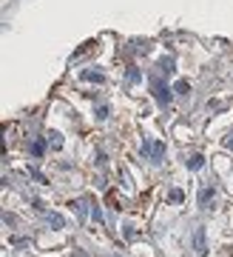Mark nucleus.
Wrapping results in <instances>:
<instances>
[{
	"mask_svg": "<svg viewBox=\"0 0 233 257\" xmlns=\"http://www.w3.org/2000/svg\"><path fill=\"white\" fill-rule=\"evenodd\" d=\"M151 89H154V97H156V100H160L162 106H165V103L170 100V94H168V89H165V86H162V83L156 80V77H154V83H151Z\"/></svg>",
	"mask_w": 233,
	"mask_h": 257,
	"instance_id": "nucleus-1",
	"label": "nucleus"
},
{
	"mask_svg": "<svg viewBox=\"0 0 233 257\" xmlns=\"http://www.w3.org/2000/svg\"><path fill=\"white\" fill-rule=\"evenodd\" d=\"M46 223H48L52 229H66V220L57 214V211H46Z\"/></svg>",
	"mask_w": 233,
	"mask_h": 257,
	"instance_id": "nucleus-2",
	"label": "nucleus"
},
{
	"mask_svg": "<svg viewBox=\"0 0 233 257\" xmlns=\"http://www.w3.org/2000/svg\"><path fill=\"white\" fill-rule=\"evenodd\" d=\"M194 243H196V251H199V254H208V240H205V231H202V229L194 234Z\"/></svg>",
	"mask_w": 233,
	"mask_h": 257,
	"instance_id": "nucleus-3",
	"label": "nucleus"
},
{
	"mask_svg": "<svg viewBox=\"0 0 233 257\" xmlns=\"http://www.w3.org/2000/svg\"><path fill=\"white\" fill-rule=\"evenodd\" d=\"M46 138H48V146H52L54 152H60V149H63V135H60V132H48Z\"/></svg>",
	"mask_w": 233,
	"mask_h": 257,
	"instance_id": "nucleus-4",
	"label": "nucleus"
},
{
	"mask_svg": "<svg viewBox=\"0 0 233 257\" xmlns=\"http://www.w3.org/2000/svg\"><path fill=\"white\" fill-rule=\"evenodd\" d=\"M82 80H88V83H106V74H100V72H82Z\"/></svg>",
	"mask_w": 233,
	"mask_h": 257,
	"instance_id": "nucleus-5",
	"label": "nucleus"
},
{
	"mask_svg": "<svg viewBox=\"0 0 233 257\" xmlns=\"http://www.w3.org/2000/svg\"><path fill=\"white\" fill-rule=\"evenodd\" d=\"M126 83H128V86H134V83H140V69H136V66H131V69L126 72Z\"/></svg>",
	"mask_w": 233,
	"mask_h": 257,
	"instance_id": "nucleus-6",
	"label": "nucleus"
},
{
	"mask_svg": "<svg viewBox=\"0 0 233 257\" xmlns=\"http://www.w3.org/2000/svg\"><path fill=\"white\" fill-rule=\"evenodd\" d=\"M88 52H94V43H82V46L72 55V60H80V57H82V55H88Z\"/></svg>",
	"mask_w": 233,
	"mask_h": 257,
	"instance_id": "nucleus-7",
	"label": "nucleus"
},
{
	"mask_svg": "<svg viewBox=\"0 0 233 257\" xmlns=\"http://www.w3.org/2000/svg\"><path fill=\"white\" fill-rule=\"evenodd\" d=\"M210 200H214V189H202V192H199V203H202V206H208Z\"/></svg>",
	"mask_w": 233,
	"mask_h": 257,
	"instance_id": "nucleus-8",
	"label": "nucleus"
},
{
	"mask_svg": "<svg viewBox=\"0 0 233 257\" xmlns=\"http://www.w3.org/2000/svg\"><path fill=\"white\" fill-rule=\"evenodd\" d=\"M202 163H205V157H202V155H194V157L188 160V169H194V172H196V169H202Z\"/></svg>",
	"mask_w": 233,
	"mask_h": 257,
	"instance_id": "nucleus-9",
	"label": "nucleus"
},
{
	"mask_svg": "<svg viewBox=\"0 0 233 257\" xmlns=\"http://www.w3.org/2000/svg\"><path fill=\"white\" fill-rule=\"evenodd\" d=\"M32 155H34V157H43V155H46V143H43V140L32 143Z\"/></svg>",
	"mask_w": 233,
	"mask_h": 257,
	"instance_id": "nucleus-10",
	"label": "nucleus"
},
{
	"mask_svg": "<svg viewBox=\"0 0 233 257\" xmlns=\"http://www.w3.org/2000/svg\"><path fill=\"white\" fill-rule=\"evenodd\" d=\"M108 203H111L114 209H126V206H122V200H120V194H114V192H108Z\"/></svg>",
	"mask_w": 233,
	"mask_h": 257,
	"instance_id": "nucleus-11",
	"label": "nucleus"
},
{
	"mask_svg": "<svg viewBox=\"0 0 233 257\" xmlns=\"http://www.w3.org/2000/svg\"><path fill=\"white\" fill-rule=\"evenodd\" d=\"M174 92H176V94H188V92H190L188 80H180V83H176V86H174Z\"/></svg>",
	"mask_w": 233,
	"mask_h": 257,
	"instance_id": "nucleus-12",
	"label": "nucleus"
},
{
	"mask_svg": "<svg viewBox=\"0 0 233 257\" xmlns=\"http://www.w3.org/2000/svg\"><path fill=\"white\" fill-rule=\"evenodd\" d=\"M148 152H151L154 157H162L165 155V146H162V143H154V146H148Z\"/></svg>",
	"mask_w": 233,
	"mask_h": 257,
	"instance_id": "nucleus-13",
	"label": "nucleus"
},
{
	"mask_svg": "<svg viewBox=\"0 0 233 257\" xmlns=\"http://www.w3.org/2000/svg\"><path fill=\"white\" fill-rule=\"evenodd\" d=\"M68 206H72V209H74V214H77V217H86V209H82V203H80V200L68 203Z\"/></svg>",
	"mask_w": 233,
	"mask_h": 257,
	"instance_id": "nucleus-14",
	"label": "nucleus"
},
{
	"mask_svg": "<svg viewBox=\"0 0 233 257\" xmlns=\"http://www.w3.org/2000/svg\"><path fill=\"white\" fill-rule=\"evenodd\" d=\"M91 217L97 223H102V211H100V206H94V203H91Z\"/></svg>",
	"mask_w": 233,
	"mask_h": 257,
	"instance_id": "nucleus-15",
	"label": "nucleus"
},
{
	"mask_svg": "<svg viewBox=\"0 0 233 257\" xmlns=\"http://www.w3.org/2000/svg\"><path fill=\"white\" fill-rule=\"evenodd\" d=\"M162 72H165V74L174 72V60H170V57H165V60H162Z\"/></svg>",
	"mask_w": 233,
	"mask_h": 257,
	"instance_id": "nucleus-16",
	"label": "nucleus"
},
{
	"mask_svg": "<svg viewBox=\"0 0 233 257\" xmlns=\"http://www.w3.org/2000/svg\"><path fill=\"white\" fill-rule=\"evenodd\" d=\"M12 246H18V248H26V246H28V240H26V237H12Z\"/></svg>",
	"mask_w": 233,
	"mask_h": 257,
	"instance_id": "nucleus-17",
	"label": "nucleus"
},
{
	"mask_svg": "<svg viewBox=\"0 0 233 257\" xmlns=\"http://www.w3.org/2000/svg\"><path fill=\"white\" fill-rule=\"evenodd\" d=\"M182 197H185V194H182V189H174V192H170V200H174V203H180Z\"/></svg>",
	"mask_w": 233,
	"mask_h": 257,
	"instance_id": "nucleus-18",
	"label": "nucleus"
},
{
	"mask_svg": "<svg viewBox=\"0 0 233 257\" xmlns=\"http://www.w3.org/2000/svg\"><path fill=\"white\" fill-rule=\"evenodd\" d=\"M32 177H34V180H40V183H46V177L40 175V172H37V169H32Z\"/></svg>",
	"mask_w": 233,
	"mask_h": 257,
	"instance_id": "nucleus-19",
	"label": "nucleus"
}]
</instances>
